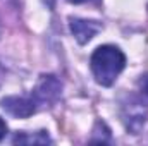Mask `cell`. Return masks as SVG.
I'll return each instance as SVG.
<instances>
[{
	"label": "cell",
	"instance_id": "obj_1",
	"mask_svg": "<svg viewBox=\"0 0 148 146\" xmlns=\"http://www.w3.org/2000/svg\"><path fill=\"white\" fill-rule=\"evenodd\" d=\"M90 65L98 84L112 86L126 67V55L115 45H102L91 53Z\"/></svg>",
	"mask_w": 148,
	"mask_h": 146
},
{
	"label": "cell",
	"instance_id": "obj_2",
	"mask_svg": "<svg viewBox=\"0 0 148 146\" xmlns=\"http://www.w3.org/2000/svg\"><path fill=\"white\" fill-rule=\"evenodd\" d=\"M62 93V83L53 74H43L38 79L36 86L33 89V100L36 107H52Z\"/></svg>",
	"mask_w": 148,
	"mask_h": 146
},
{
	"label": "cell",
	"instance_id": "obj_3",
	"mask_svg": "<svg viewBox=\"0 0 148 146\" xmlns=\"http://www.w3.org/2000/svg\"><path fill=\"white\" fill-rule=\"evenodd\" d=\"M0 107L5 110L7 113L17 117V119H26L29 115H33L36 112V103L31 98H24V96H5L0 100Z\"/></svg>",
	"mask_w": 148,
	"mask_h": 146
},
{
	"label": "cell",
	"instance_id": "obj_4",
	"mask_svg": "<svg viewBox=\"0 0 148 146\" xmlns=\"http://www.w3.org/2000/svg\"><path fill=\"white\" fill-rule=\"evenodd\" d=\"M69 28L79 45H86L97 33L102 31V24L98 21H88V19H79V17L69 19Z\"/></svg>",
	"mask_w": 148,
	"mask_h": 146
},
{
	"label": "cell",
	"instance_id": "obj_5",
	"mask_svg": "<svg viewBox=\"0 0 148 146\" xmlns=\"http://www.w3.org/2000/svg\"><path fill=\"white\" fill-rule=\"evenodd\" d=\"M47 143H52V139L45 131H38L35 134L21 132L14 138V145H47Z\"/></svg>",
	"mask_w": 148,
	"mask_h": 146
},
{
	"label": "cell",
	"instance_id": "obj_6",
	"mask_svg": "<svg viewBox=\"0 0 148 146\" xmlns=\"http://www.w3.org/2000/svg\"><path fill=\"white\" fill-rule=\"evenodd\" d=\"M138 91H140V96H141V102L148 105V74H143L140 79H138Z\"/></svg>",
	"mask_w": 148,
	"mask_h": 146
},
{
	"label": "cell",
	"instance_id": "obj_7",
	"mask_svg": "<svg viewBox=\"0 0 148 146\" xmlns=\"http://www.w3.org/2000/svg\"><path fill=\"white\" fill-rule=\"evenodd\" d=\"M5 134H7V124H5V120L0 117V141L5 138Z\"/></svg>",
	"mask_w": 148,
	"mask_h": 146
},
{
	"label": "cell",
	"instance_id": "obj_8",
	"mask_svg": "<svg viewBox=\"0 0 148 146\" xmlns=\"http://www.w3.org/2000/svg\"><path fill=\"white\" fill-rule=\"evenodd\" d=\"M69 2H73V3H83V2H88V0H69Z\"/></svg>",
	"mask_w": 148,
	"mask_h": 146
}]
</instances>
